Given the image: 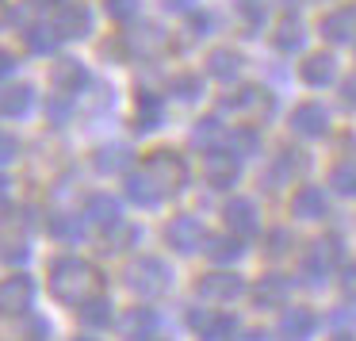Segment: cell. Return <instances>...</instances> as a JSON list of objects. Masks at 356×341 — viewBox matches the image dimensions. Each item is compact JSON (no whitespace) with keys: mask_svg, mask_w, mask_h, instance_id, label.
<instances>
[{"mask_svg":"<svg viewBox=\"0 0 356 341\" xmlns=\"http://www.w3.org/2000/svg\"><path fill=\"white\" fill-rule=\"evenodd\" d=\"M47 338V322H31V330H27V341H42Z\"/></svg>","mask_w":356,"mask_h":341,"instance_id":"cell-43","label":"cell"},{"mask_svg":"<svg viewBox=\"0 0 356 341\" xmlns=\"http://www.w3.org/2000/svg\"><path fill=\"white\" fill-rule=\"evenodd\" d=\"M50 81H54V88H58L62 96H77L81 88L88 85V73H85V65H81L77 58H58Z\"/></svg>","mask_w":356,"mask_h":341,"instance_id":"cell-10","label":"cell"},{"mask_svg":"<svg viewBox=\"0 0 356 341\" xmlns=\"http://www.w3.org/2000/svg\"><path fill=\"white\" fill-rule=\"evenodd\" d=\"M172 93H177L180 100H195V96H200V77H177L172 81Z\"/></svg>","mask_w":356,"mask_h":341,"instance_id":"cell-35","label":"cell"},{"mask_svg":"<svg viewBox=\"0 0 356 341\" xmlns=\"http://www.w3.org/2000/svg\"><path fill=\"white\" fill-rule=\"evenodd\" d=\"M284 299H287V284H284L280 276H264L261 284L253 287V303H257V307H264V310H268V307H280Z\"/></svg>","mask_w":356,"mask_h":341,"instance_id":"cell-19","label":"cell"},{"mask_svg":"<svg viewBox=\"0 0 356 341\" xmlns=\"http://www.w3.org/2000/svg\"><path fill=\"white\" fill-rule=\"evenodd\" d=\"M16 154H19V142L12 138V134H4V131H0V165H8Z\"/></svg>","mask_w":356,"mask_h":341,"instance_id":"cell-38","label":"cell"},{"mask_svg":"<svg viewBox=\"0 0 356 341\" xmlns=\"http://www.w3.org/2000/svg\"><path fill=\"white\" fill-rule=\"evenodd\" d=\"M127 196H131L134 203H142V207H154V203L165 200V196L154 188V180H149L146 173H134V177L127 180Z\"/></svg>","mask_w":356,"mask_h":341,"instance_id":"cell-22","label":"cell"},{"mask_svg":"<svg viewBox=\"0 0 356 341\" xmlns=\"http://www.w3.org/2000/svg\"><path fill=\"white\" fill-rule=\"evenodd\" d=\"M31 295H35L31 276L0 280V315H24V310L31 307Z\"/></svg>","mask_w":356,"mask_h":341,"instance_id":"cell-8","label":"cell"},{"mask_svg":"<svg viewBox=\"0 0 356 341\" xmlns=\"http://www.w3.org/2000/svg\"><path fill=\"white\" fill-rule=\"evenodd\" d=\"M192 138H195V146H203V142L211 146V142L218 138V123H215V119H203V123L195 127V134H192Z\"/></svg>","mask_w":356,"mask_h":341,"instance_id":"cell-36","label":"cell"},{"mask_svg":"<svg viewBox=\"0 0 356 341\" xmlns=\"http://www.w3.org/2000/svg\"><path fill=\"white\" fill-rule=\"evenodd\" d=\"M142 173L154 180V188L161 196H172V192H180V188L188 184V165H184V157L172 154V150H157V154H149L146 165H142Z\"/></svg>","mask_w":356,"mask_h":341,"instance_id":"cell-2","label":"cell"},{"mask_svg":"<svg viewBox=\"0 0 356 341\" xmlns=\"http://www.w3.org/2000/svg\"><path fill=\"white\" fill-rule=\"evenodd\" d=\"M85 219L96 226H115L119 223V203L111 200V196L96 192V196H88V203H85Z\"/></svg>","mask_w":356,"mask_h":341,"instance_id":"cell-16","label":"cell"},{"mask_svg":"<svg viewBox=\"0 0 356 341\" xmlns=\"http://www.w3.org/2000/svg\"><path fill=\"white\" fill-rule=\"evenodd\" d=\"M149 326H154V315H149L146 307H134L131 315H123V322H119V330H123V338L138 341L149 333Z\"/></svg>","mask_w":356,"mask_h":341,"instance_id":"cell-27","label":"cell"},{"mask_svg":"<svg viewBox=\"0 0 356 341\" xmlns=\"http://www.w3.org/2000/svg\"><path fill=\"white\" fill-rule=\"evenodd\" d=\"M35 4H54V0H35Z\"/></svg>","mask_w":356,"mask_h":341,"instance_id":"cell-48","label":"cell"},{"mask_svg":"<svg viewBox=\"0 0 356 341\" xmlns=\"http://www.w3.org/2000/svg\"><path fill=\"white\" fill-rule=\"evenodd\" d=\"M195 295H200L207 307H222V303H230L241 295V276H234V272H211V276H203L200 284H195Z\"/></svg>","mask_w":356,"mask_h":341,"instance_id":"cell-5","label":"cell"},{"mask_svg":"<svg viewBox=\"0 0 356 341\" xmlns=\"http://www.w3.org/2000/svg\"><path fill=\"white\" fill-rule=\"evenodd\" d=\"M261 4H291V0H261Z\"/></svg>","mask_w":356,"mask_h":341,"instance_id":"cell-47","label":"cell"},{"mask_svg":"<svg viewBox=\"0 0 356 341\" xmlns=\"http://www.w3.org/2000/svg\"><path fill=\"white\" fill-rule=\"evenodd\" d=\"M104 8H108L111 19L127 24V19H134V12H138V0H104Z\"/></svg>","mask_w":356,"mask_h":341,"instance_id":"cell-32","label":"cell"},{"mask_svg":"<svg viewBox=\"0 0 356 341\" xmlns=\"http://www.w3.org/2000/svg\"><path fill=\"white\" fill-rule=\"evenodd\" d=\"M27 108H31V88L27 85L0 88V116H24Z\"/></svg>","mask_w":356,"mask_h":341,"instance_id":"cell-23","label":"cell"},{"mask_svg":"<svg viewBox=\"0 0 356 341\" xmlns=\"http://www.w3.org/2000/svg\"><path fill=\"white\" fill-rule=\"evenodd\" d=\"M27 257V241L24 238H0V261H24Z\"/></svg>","mask_w":356,"mask_h":341,"instance_id":"cell-33","label":"cell"},{"mask_svg":"<svg viewBox=\"0 0 356 341\" xmlns=\"http://www.w3.org/2000/svg\"><path fill=\"white\" fill-rule=\"evenodd\" d=\"M100 287H104L100 272L88 261H81V257H62V261L50 264V292H54V299L70 303V307L96 299Z\"/></svg>","mask_w":356,"mask_h":341,"instance_id":"cell-1","label":"cell"},{"mask_svg":"<svg viewBox=\"0 0 356 341\" xmlns=\"http://www.w3.org/2000/svg\"><path fill=\"white\" fill-rule=\"evenodd\" d=\"M337 261H341V246L333 238H322V241H314L310 246V253H307V272L310 276H330L333 269H337Z\"/></svg>","mask_w":356,"mask_h":341,"instance_id":"cell-11","label":"cell"},{"mask_svg":"<svg viewBox=\"0 0 356 341\" xmlns=\"http://www.w3.org/2000/svg\"><path fill=\"white\" fill-rule=\"evenodd\" d=\"M12 70H16V58H12L8 50H0V77H8Z\"/></svg>","mask_w":356,"mask_h":341,"instance_id":"cell-42","label":"cell"},{"mask_svg":"<svg viewBox=\"0 0 356 341\" xmlns=\"http://www.w3.org/2000/svg\"><path fill=\"white\" fill-rule=\"evenodd\" d=\"M27 47L39 50V54H50V50L58 47V31L54 27H31V31H27Z\"/></svg>","mask_w":356,"mask_h":341,"instance_id":"cell-30","label":"cell"},{"mask_svg":"<svg viewBox=\"0 0 356 341\" xmlns=\"http://www.w3.org/2000/svg\"><path fill=\"white\" fill-rule=\"evenodd\" d=\"M222 108L238 111V116H245V119H264L272 111V96L264 93V88H257V85H245V88H238V93L226 96Z\"/></svg>","mask_w":356,"mask_h":341,"instance_id":"cell-6","label":"cell"},{"mask_svg":"<svg viewBox=\"0 0 356 341\" xmlns=\"http://www.w3.org/2000/svg\"><path fill=\"white\" fill-rule=\"evenodd\" d=\"M50 230H54L58 238H65V241L81 238V223H73V219H65V215H54V223H50Z\"/></svg>","mask_w":356,"mask_h":341,"instance_id":"cell-34","label":"cell"},{"mask_svg":"<svg viewBox=\"0 0 356 341\" xmlns=\"http://www.w3.org/2000/svg\"><path fill=\"white\" fill-rule=\"evenodd\" d=\"M226 226H230V234H238V238H249V234H257V207L249 200H230L226 203Z\"/></svg>","mask_w":356,"mask_h":341,"instance_id":"cell-12","label":"cell"},{"mask_svg":"<svg viewBox=\"0 0 356 341\" xmlns=\"http://www.w3.org/2000/svg\"><path fill=\"white\" fill-rule=\"evenodd\" d=\"M50 27L58 31V39H85L88 27H92V16H88V8L81 0H65V4H58Z\"/></svg>","mask_w":356,"mask_h":341,"instance_id":"cell-4","label":"cell"},{"mask_svg":"<svg viewBox=\"0 0 356 341\" xmlns=\"http://www.w3.org/2000/svg\"><path fill=\"white\" fill-rule=\"evenodd\" d=\"M291 127L302 134V138H318V134H325L330 119H325V111L318 108V104H299L295 116H291Z\"/></svg>","mask_w":356,"mask_h":341,"instance_id":"cell-15","label":"cell"},{"mask_svg":"<svg viewBox=\"0 0 356 341\" xmlns=\"http://www.w3.org/2000/svg\"><path fill=\"white\" fill-rule=\"evenodd\" d=\"M333 341H353V338H333Z\"/></svg>","mask_w":356,"mask_h":341,"instance_id":"cell-49","label":"cell"},{"mask_svg":"<svg viewBox=\"0 0 356 341\" xmlns=\"http://www.w3.org/2000/svg\"><path fill=\"white\" fill-rule=\"evenodd\" d=\"M322 35L330 42H353L356 39V8H337L322 19Z\"/></svg>","mask_w":356,"mask_h":341,"instance_id":"cell-13","label":"cell"},{"mask_svg":"<svg viewBox=\"0 0 356 341\" xmlns=\"http://www.w3.org/2000/svg\"><path fill=\"white\" fill-rule=\"evenodd\" d=\"M291 211L299 219H322L325 215V196L318 188H299V196L291 200Z\"/></svg>","mask_w":356,"mask_h":341,"instance_id":"cell-20","label":"cell"},{"mask_svg":"<svg viewBox=\"0 0 356 341\" xmlns=\"http://www.w3.org/2000/svg\"><path fill=\"white\" fill-rule=\"evenodd\" d=\"M272 39H276L280 50H299L302 47V24H299V16H284V19H280Z\"/></svg>","mask_w":356,"mask_h":341,"instance_id":"cell-26","label":"cell"},{"mask_svg":"<svg viewBox=\"0 0 356 341\" xmlns=\"http://www.w3.org/2000/svg\"><path fill=\"white\" fill-rule=\"evenodd\" d=\"M207 70L215 73L218 81H234V77H238V70H241V58L234 54V50H215L211 62H207Z\"/></svg>","mask_w":356,"mask_h":341,"instance_id":"cell-28","label":"cell"},{"mask_svg":"<svg viewBox=\"0 0 356 341\" xmlns=\"http://www.w3.org/2000/svg\"><path fill=\"white\" fill-rule=\"evenodd\" d=\"M134 161V154L127 146H100L96 150V169L100 173H123Z\"/></svg>","mask_w":356,"mask_h":341,"instance_id":"cell-21","label":"cell"},{"mask_svg":"<svg viewBox=\"0 0 356 341\" xmlns=\"http://www.w3.org/2000/svg\"><path fill=\"white\" fill-rule=\"evenodd\" d=\"M230 146L241 150V154H249V150H257V134H253V131H238V134L230 138Z\"/></svg>","mask_w":356,"mask_h":341,"instance_id":"cell-40","label":"cell"},{"mask_svg":"<svg viewBox=\"0 0 356 341\" xmlns=\"http://www.w3.org/2000/svg\"><path fill=\"white\" fill-rule=\"evenodd\" d=\"M165 4H169L172 12H188V8H192V0H165Z\"/></svg>","mask_w":356,"mask_h":341,"instance_id":"cell-45","label":"cell"},{"mask_svg":"<svg viewBox=\"0 0 356 341\" xmlns=\"http://www.w3.org/2000/svg\"><path fill=\"white\" fill-rule=\"evenodd\" d=\"M234 341H268V333L264 330H245L241 338H234Z\"/></svg>","mask_w":356,"mask_h":341,"instance_id":"cell-44","label":"cell"},{"mask_svg":"<svg viewBox=\"0 0 356 341\" xmlns=\"http://www.w3.org/2000/svg\"><path fill=\"white\" fill-rule=\"evenodd\" d=\"M188 322H192L203 338H226V333H234L230 318H226V315H211V310H192V315H188Z\"/></svg>","mask_w":356,"mask_h":341,"instance_id":"cell-17","label":"cell"},{"mask_svg":"<svg viewBox=\"0 0 356 341\" xmlns=\"http://www.w3.org/2000/svg\"><path fill=\"white\" fill-rule=\"evenodd\" d=\"M333 77V58L330 54H310L307 62H302V81L307 85H330Z\"/></svg>","mask_w":356,"mask_h":341,"instance_id":"cell-25","label":"cell"},{"mask_svg":"<svg viewBox=\"0 0 356 341\" xmlns=\"http://www.w3.org/2000/svg\"><path fill=\"white\" fill-rule=\"evenodd\" d=\"M127 287L142 299H157L169 292V269L157 257H138L134 264H127Z\"/></svg>","mask_w":356,"mask_h":341,"instance_id":"cell-3","label":"cell"},{"mask_svg":"<svg viewBox=\"0 0 356 341\" xmlns=\"http://www.w3.org/2000/svg\"><path fill=\"white\" fill-rule=\"evenodd\" d=\"M165 238H169L172 249H180V253H192V249H200L203 241H207V234H203L200 219L192 215H177L169 226H165Z\"/></svg>","mask_w":356,"mask_h":341,"instance_id":"cell-7","label":"cell"},{"mask_svg":"<svg viewBox=\"0 0 356 341\" xmlns=\"http://www.w3.org/2000/svg\"><path fill=\"white\" fill-rule=\"evenodd\" d=\"M77 341H96V338H77Z\"/></svg>","mask_w":356,"mask_h":341,"instance_id":"cell-50","label":"cell"},{"mask_svg":"<svg viewBox=\"0 0 356 341\" xmlns=\"http://www.w3.org/2000/svg\"><path fill=\"white\" fill-rule=\"evenodd\" d=\"M203 249H207V257H211V261L226 264V261H238V257H241V238H238V234H230V238L215 234V238H207V241H203Z\"/></svg>","mask_w":356,"mask_h":341,"instance_id":"cell-18","label":"cell"},{"mask_svg":"<svg viewBox=\"0 0 356 341\" xmlns=\"http://www.w3.org/2000/svg\"><path fill=\"white\" fill-rule=\"evenodd\" d=\"M203 177L215 188H230L234 180H238V157L222 154V150H207V154H203Z\"/></svg>","mask_w":356,"mask_h":341,"instance_id":"cell-9","label":"cell"},{"mask_svg":"<svg viewBox=\"0 0 356 341\" xmlns=\"http://www.w3.org/2000/svg\"><path fill=\"white\" fill-rule=\"evenodd\" d=\"M310 333H314V315H310L307 307L284 310V318H280V338L284 341H307Z\"/></svg>","mask_w":356,"mask_h":341,"instance_id":"cell-14","label":"cell"},{"mask_svg":"<svg viewBox=\"0 0 356 341\" xmlns=\"http://www.w3.org/2000/svg\"><path fill=\"white\" fill-rule=\"evenodd\" d=\"M330 184L337 188L341 196H356V165H337L330 173Z\"/></svg>","mask_w":356,"mask_h":341,"instance_id":"cell-31","label":"cell"},{"mask_svg":"<svg viewBox=\"0 0 356 341\" xmlns=\"http://www.w3.org/2000/svg\"><path fill=\"white\" fill-rule=\"evenodd\" d=\"M341 96H345L348 108H356V73H353V77H345V85H341Z\"/></svg>","mask_w":356,"mask_h":341,"instance_id":"cell-41","label":"cell"},{"mask_svg":"<svg viewBox=\"0 0 356 341\" xmlns=\"http://www.w3.org/2000/svg\"><path fill=\"white\" fill-rule=\"evenodd\" d=\"M161 123V100L154 93H142L138 96V108H134V127L138 131H154Z\"/></svg>","mask_w":356,"mask_h":341,"instance_id":"cell-24","label":"cell"},{"mask_svg":"<svg viewBox=\"0 0 356 341\" xmlns=\"http://www.w3.org/2000/svg\"><path fill=\"white\" fill-rule=\"evenodd\" d=\"M345 287H348V292H356V269L345 272Z\"/></svg>","mask_w":356,"mask_h":341,"instance_id":"cell-46","label":"cell"},{"mask_svg":"<svg viewBox=\"0 0 356 341\" xmlns=\"http://www.w3.org/2000/svg\"><path fill=\"white\" fill-rule=\"evenodd\" d=\"M287 246H291V234H287V230H272V238H268V253H272V257H280V253H287Z\"/></svg>","mask_w":356,"mask_h":341,"instance_id":"cell-39","label":"cell"},{"mask_svg":"<svg viewBox=\"0 0 356 341\" xmlns=\"http://www.w3.org/2000/svg\"><path fill=\"white\" fill-rule=\"evenodd\" d=\"M146 35H131V42L134 47H142V50H157L161 47V35H157V27H142Z\"/></svg>","mask_w":356,"mask_h":341,"instance_id":"cell-37","label":"cell"},{"mask_svg":"<svg viewBox=\"0 0 356 341\" xmlns=\"http://www.w3.org/2000/svg\"><path fill=\"white\" fill-rule=\"evenodd\" d=\"M81 318H85V326H108L111 322V303L104 299V295H96V299L81 303Z\"/></svg>","mask_w":356,"mask_h":341,"instance_id":"cell-29","label":"cell"}]
</instances>
